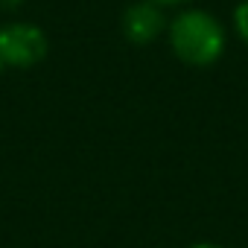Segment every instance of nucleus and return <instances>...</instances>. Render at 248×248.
I'll use <instances>...</instances> for the list:
<instances>
[{
    "mask_svg": "<svg viewBox=\"0 0 248 248\" xmlns=\"http://www.w3.org/2000/svg\"><path fill=\"white\" fill-rule=\"evenodd\" d=\"M3 67H6V64H3V59H0V70H3Z\"/></svg>",
    "mask_w": 248,
    "mask_h": 248,
    "instance_id": "obj_8",
    "label": "nucleus"
},
{
    "mask_svg": "<svg viewBox=\"0 0 248 248\" xmlns=\"http://www.w3.org/2000/svg\"><path fill=\"white\" fill-rule=\"evenodd\" d=\"M47 56V35L41 27L27 24V21H12L0 27V59L6 67H35Z\"/></svg>",
    "mask_w": 248,
    "mask_h": 248,
    "instance_id": "obj_2",
    "label": "nucleus"
},
{
    "mask_svg": "<svg viewBox=\"0 0 248 248\" xmlns=\"http://www.w3.org/2000/svg\"><path fill=\"white\" fill-rule=\"evenodd\" d=\"M233 30H236V35L248 44V0H242V3L233 9Z\"/></svg>",
    "mask_w": 248,
    "mask_h": 248,
    "instance_id": "obj_4",
    "label": "nucleus"
},
{
    "mask_svg": "<svg viewBox=\"0 0 248 248\" xmlns=\"http://www.w3.org/2000/svg\"><path fill=\"white\" fill-rule=\"evenodd\" d=\"M152 3H158V6H181L187 0H152Z\"/></svg>",
    "mask_w": 248,
    "mask_h": 248,
    "instance_id": "obj_5",
    "label": "nucleus"
},
{
    "mask_svg": "<svg viewBox=\"0 0 248 248\" xmlns=\"http://www.w3.org/2000/svg\"><path fill=\"white\" fill-rule=\"evenodd\" d=\"M167 38L172 53L190 67H210L225 53V27L204 9L178 12L167 27Z\"/></svg>",
    "mask_w": 248,
    "mask_h": 248,
    "instance_id": "obj_1",
    "label": "nucleus"
},
{
    "mask_svg": "<svg viewBox=\"0 0 248 248\" xmlns=\"http://www.w3.org/2000/svg\"><path fill=\"white\" fill-rule=\"evenodd\" d=\"M190 248H222V245H216V242H196V245H190Z\"/></svg>",
    "mask_w": 248,
    "mask_h": 248,
    "instance_id": "obj_7",
    "label": "nucleus"
},
{
    "mask_svg": "<svg viewBox=\"0 0 248 248\" xmlns=\"http://www.w3.org/2000/svg\"><path fill=\"white\" fill-rule=\"evenodd\" d=\"M120 27H123V35L132 44H152L155 38H161L170 27V21L164 18V6L152 3V0H138V3L126 6L120 18Z\"/></svg>",
    "mask_w": 248,
    "mask_h": 248,
    "instance_id": "obj_3",
    "label": "nucleus"
},
{
    "mask_svg": "<svg viewBox=\"0 0 248 248\" xmlns=\"http://www.w3.org/2000/svg\"><path fill=\"white\" fill-rule=\"evenodd\" d=\"M24 3V0H0V6H3V9H18Z\"/></svg>",
    "mask_w": 248,
    "mask_h": 248,
    "instance_id": "obj_6",
    "label": "nucleus"
}]
</instances>
